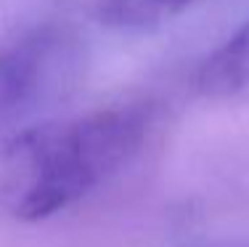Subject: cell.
I'll list each match as a JSON object with an SVG mask.
<instances>
[{"instance_id":"1","label":"cell","mask_w":249,"mask_h":247,"mask_svg":"<svg viewBox=\"0 0 249 247\" xmlns=\"http://www.w3.org/2000/svg\"><path fill=\"white\" fill-rule=\"evenodd\" d=\"M149 128L146 104H120L16 133L0 154V208L24 223L64 213L114 178Z\"/></svg>"},{"instance_id":"2","label":"cell","mask_w":249,"mask_h":247,"mask_svg":"<svg viewBox=\"0 0 249 247\" xmlns=\"http://www.w3.org/2000/svg\"><path fill=\"white\" fill-rule=\"evenodd\" d=\"M196 85L212 101H249V19L199 67Z\"/></svg>"},{"instance_id":"4","label":"cell","mask_w":249,"mask_h":247,"mask_svg":"<svg viewBox=\"0 0 249 247\" xmlns=\"http://www.w3.org/2000/svg\"><path fill=\"white\" fill-rule=\"evenodd\" d=\"M196 0H96L101 24L120 32H143L175 19Z\"/></svg>"},{"instance_id":"3","label":"cell","mask_w":249,"mask_h":247,"mask_svg":"<svg viewBox=\"0 0 249 247\" xmlns=\"http://www.w3.org/2000/svg\"><path fill=\"white\" fill-rule=\"evenodd\" d=\"M45 45H21L0 54V125L37 98L45 77Z\"/></svg>"}]
</instances>
